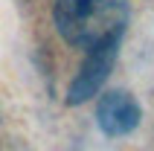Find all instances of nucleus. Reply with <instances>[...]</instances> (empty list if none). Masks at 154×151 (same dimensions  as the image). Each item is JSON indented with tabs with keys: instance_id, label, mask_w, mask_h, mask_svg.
I'll use <instances>...</instances> for the list:
<instances>
[{
	"instance_id": "obj_1",
	"label": "nucleus",
	"mask_w": 154,
	"mask_h": 151,
	"mask_svg": "<svg viewBox=\"0 0 154 151\" xmlns=\"http://www.w3.org/2000/svg\"><path fill=\"white\" fill-rule=\"evenodd\" d=\"M131 15V0H55L52 20L70 47L96 50L119 41Z\"/></svg>"
},
{
	"instance_id": "obj_2",
	"label": "nucleus",
	"mask_w": 154,
	"mask_h": 151,
	"mask_svg": "<svg viewBox=\"0 0 154 151\" xmlns=\"http://www.w3.org/2000/svg\"><path fill=\"white\" fill-rule=\"evenodd\" d=\"M140 102L125 90H111L99 99V108H96V119H99V128L102 134L108 137H125L131 134L134 128L140 125Z\"/></svg>"
},
{
	"instance_id": "obj_3",
	"label": "nucleus",
	"mask_w": 154,
	"mask_h": 151,
	"mask_svg": "<svg viewBox=\"0 0 154 151\" xmlns=\"http://www.w3.org/2000/svg\"><path fill=\"white\" fill-rule=\"evenodd\" d=\"M116 47H119V41H111V44H102V47H96V50L87 52V58H85V64H82V70H79L76 82L70 84V93H67L70 105L85 102L87 96H93V93L102 87L105 76H108L113 58H116Z\"/></svg>"
}]
</instances>
